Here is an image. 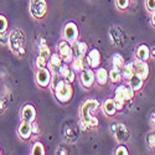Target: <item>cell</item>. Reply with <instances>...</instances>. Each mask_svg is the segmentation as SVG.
<instances>
[{
	"mask_svg": "<svg viewBox=\"0 0 155 155\" xmlns=\"http://www.w3.org/2000/svg\"><path fill=\"white\" fill-rule=\"evenodd\" d=\"M98 101L96 99H87L81 107V120H83L88 128H97L98 119L97 117L92 115V112L98 108Z\"/></svg>",
	"mask_w": 155,
	"mask_h": 155,
	"instance_id": "1",
	"label": "cell"
},
{
	"mask_svg": "<svg viewBox=\"0 0 155 155\" xmlns=\"http://www.w3.org/2000/svg\"><path fill=\"white\" fill-rule=\"evenodd\" d=\"M55 96L57 98V101L60 103H67L71 98H72V87H71V83H67L63 78L58 82V84L56 86V89H55Z\"/></svg>",
	"mask_w": 155,
	"mask_h": 155,
	"instance_id": "2",
	"label": "cell"
},
{
	"mask_svg": "<svg viewBox=\"0 0 155 155\" xmlns=\"http://www.w3.org/2000/svg\"><path fill=\"white\" fill-rule=\"evenodd\" d=\"M24 42H25V35L21 30L15 29L10 32V38L8 45L14 54H16L21 47H24Z\"/></svg>",
	"mask_w": 155,
	"mask_h": 155,
	"instance_id": "3",
	"label": "cell"
},
{
	"mask_svg": "<svg viewBox=\"0 0 155 155\" xmlns=\"http://www.w3.org/2000/svg\"><path fill=\"white\" fill-rule=\"evenodd\" d=\"M47 12L46 0H31L30 2V14L35 19H41Z\"/></svg>",
	"mask_w": 155,
	"mask_h": 155,
	"instance_id": "4",
	"label": "cell"
},
{
	"mask_svg": "<svg viewBox=\"0 0 155 155\" xmlns=\"http://www.w3.org/2000/svg\"><path fill=\"white\" fill-rule=\"evenodd\" d=\"M58 55L61 56L62 61L66 63H71L73 61V54H72V47L68 41L63 40L58 44Z\"/></svg>",
	"mask_w": 155,
	"mask_h": 155,
	"instance_id": "5",
	"label": "cell"
},
{
	"mask_svg": "<svg viewBox=\"0 0 155 155\" xmlns=\"http://www.w3.org/2000/svg\"><path fill=\"white\" fill-rule=\"evenodd\" d=\"M110 130L113 132L115 139H117L119 143H124V141L129 138V132H128V128L124 124L120 123H113L110 125Z\"/></svg>",
	"mask_w": 155,
	"mask_h": 155,
	"instance_id": "6",
	"label": "cell"
},
{
	"mask_svg": "<svg viewBox=\"0 0 155 155\" xmlns=\"http://www.w3.org/2000/svg\"><path fill=\"white\" fill-rule=\"evenodd\" d=\"M63 38L70 44L77 41V38H78V28H77L74 22L66 24V26L63 28Z\"/></svg>",
	"mask_w": 155,
	"mask_h": 155,
	"instance_id": "7",
	"label": "cell"
},
{
	"mask_svg": "<svg viewBox=\"0 0 155 155\" xmlns=\"http://www.w3.org/2000/svg\"><path fill=\"white\" fill-rule=\"evenodd\" d=\"M51 78H52V74L51 71L45 67V68H38L36 72V82L40 87H47L51 83Z\"/></svg>",
	"mask_w": 155,
	"mask_h": 155,
	"instance_id": "8",
	"label": "cell"
},
{
	"mask_svg": "<svg viewBox=\"0 0 155 155\" xmlns=\"http://www.w3.org/2000/svg\"><path fill=\"white\" fill-rule=\"evenodd\" d=\"M133 64V70H134V73L139 74L143 80H147L149 77V66L147 61H140V60H137L134 62H132Z\"/></svg>",
	"mask_w": 155,
	"mask_h": 155,
	"instance_id": "9",
	"label": "cell"
},
{
	"mask_svg": "<svg viewBox=\"0 0 155 155\" xmlns=\"http://www.w3.org/2000/svg\"><path fill=\"white\" fill-rule=\"evenodd\" d=\"M63 137L64 139H66L67 141H70V143H73L74 140H77V138H78V127H77L76 124H64L63 127Z\"/></svg>",
	"mask_w": 155,
	"mask_h": 155,
	"instance_id": "10",
	"label": "cell"
},
{
	"mask_svg": "<svg viewBox=\"0 0 155 155\" xmlns=\"http://www.w3.org/2000/svg\"><path fill=\"white\" fill-rule=\"evenodd\" d=\"M86 60H87V64L89 68H97L101 64V54L99 51L93 48L89 51V54L86 55Z\"/></svg>",
	"mask_w": 155,
	"mask_h": 155,
	"instance_id": "11",
	"label": "cell"
},
{
	"mask_svg": "<svg viewBox=\"0 0 155 155\" xmlns=\"http://www.w3.org/2000/svg\"><path fill=\"white\" fill-rule=\"evenodd\" d=\"M80 78H81V83L84 88H91L93 84V81H94V73H93L92 68H84L81 72Z\"/></svg>",
	"mask_w": 155,
	"mask_h": 155,
	"instance_id": "12",
	"label": "cell"
},
{
	"mask_svg": "<svg viewBox=\"0 0 155 155\" xmlns=\"http://www.w3.org/2000/svg\"><path fill=\"white\" fill-rule=\"evenodd\" d=\"M21 118H22V120H25V122L32 123V122L36 119V109H35V107L31 106V104L24 106V108H22V110H21Z\"/></svg>",
	"mask_w": 155,
	"mask_h": 155,
	"instance_id": "13",
	"label": "cell"
},
{
	"mask_svg": "<svg viewBox=\"0 0 155 155\" xmlns=\"http://www.w3.org/2000/svg\"><path fill=\"white\" fill-rule=\"evenodd\" d=\"M87 66H88V64H87L86 55H81L78 57H74L73 61L71 62V68L74 72H82Z\"/></svg>",
	"mask_w": 155,
	"mask_h": 155,
	"instance_id": "14",
	"label": "cell"
},
{
	"mask_svg": "<svg viewBox=\"0 0 155 155\" xmlns=\"http://www.w3.org/2000/svg\"><path fill=\"white\" fill-rule=\"evenodd\" d=\"M62 63H63V61H62L61 56L58 54H52L48 60V70L52 73H57L60 67L62 66Z\"/></svg>",
	"mask_w": 155,
	"mask_h": 155,
	"instance_id": "15",
	"label": "cell"
},
{
	"mask_svg": "<svg viewBox=\"0 0 155 155\" xmlns=\"http://www.w3.org/2000/svg\"><path fill=\"white\" fill-rule=\"evenodd\" d=\"M71 47H72L73 58L74 57H78L81 55H86L87 54V50H88L87 44L83 42V41H74V42H72Z\"/></svg>",
	"mask_w": 155,
	"mask_h": 155,
	"instance_id": "16",
	"label": "cell"
},
{
	"mask_svg": "<svg viewBox=\"0 0 155 155\" xmlns=\"http://www.w3.org/2000/svg\"><path fill=\"white\" fill-rule=\"evenodd\" d=\"M31 134H32L31 124L29 122L22 120V123L19 125V135H20V138L24 139V140H28V139H30Z\"/></svg>",
	"mask_w": 155,
	"mask_h": 155,
	"instance_id": "17",
	"label": "cell"
},
{
	"mask_svg": "<svg viewBox=\"0 0 155 155\" xmlns=\"http://www.w3.org/2000/svg\"><path fill=\"white\" fill-rule=\"evenodd\" d=\"M113 101L115 103V108H117V110H122L124 108L127 99H125V97H124V94H123V92H122V89H120L119 86L117 87V89H115V96H114Z\"/></svg>",
	"mask_w": 155,
	"mask_h": 155,
	"instance_id": "18",
	"label": "cell"
},
{
	"mask_svg": "<svg viewBox=\"0 0 155 155\" xmlns=\"http://www.w3.org/2000/svg\"><path fill=\"white\" fill-rule=\"evenodd\" d=\"M137 58L140 61H148L150 57V50L147 45H140L137 48Z\"/></svg>",
	"mask_w": 155,
	"mask_h": 155,
	"instance_id": "19",
	"label": "cell"
},
{
	"mask_svg": "<svg viewBox=\"0 0 155 155\" xmlns=\"http://www.w3.org/2000/svg\"><path fill=\"white\" fill-rule=\"evenodd\" d=\"M103 112H104L107 115L112 117L117 113V108H115V103L113 99H106L104 103H103Z\"/></svg>",
	"mask_w": 155,
	"mask_h": 155,
	"instance_id": "20",
	"label": "cell"
},
{
	"mask_svg": "<svg viewBox=\"0 0 155 155\" xmlns=\"http://www.w3.org/2000/svg\"><path fill=\"white\" fill-rule=\"evenodd\" d=\"M143 78L139 76V74H137V73H134L130 78H129V84H130V87L134 89V91L137 92V91H139V89L143 87Z\"/></svg>",
	"mask_w": 155,
	"mask_h": 155,
	"instance_id": "21",
	"label": "cell"
},
{
	"mask_svg": "<svg viewBox=\"0 0 155 155\" xmlns=\"http://www.w3.org/2000/svg\"><path fill=\"white\" fill-rule=\"evenodd\" d=\"M108 72L106 68H98L96 71V81L98 84L103 86V84H106L107 81H108Z\"/></svg>",
	"mask_w": 155,
	"mask_h": 155,
	"instance_id": "22",
	"label": "cell"
},
{
	"mask_svg": "<svg viewBox=\"0 0 155 155\" xmlns=\"http://www.w3.org/2000/svg\"><path fill=\"white\" fill-rule=\"evenodd\" d=\"M124 58L119 55V54H115V55H113V57H112V66H113V68H117V70H122L123 67H124Z\"/></svg>",
	"mask_w": 155,
	"mask_h": 155,
	"instance_id": "23",
	"label": "cell"
},
{
	"mask_svg": "<svg viewBox=\"0 0 155 155\" xmlns=\"http://www.w3.org/2000/svg\"><path fill=\"white\" fill-rule=\"evenodd\" d=\"M134 74V70H133V64L130 63H125L124 67L122 68V77L125 80H129L130 77Z\"/></svg>",
	"mask_w": 155,
	"mask_h": 155,
	"instance_id": "24",
	"label": "cell"
},
{
	"mask_svg": "<svg viewBox=\"0 0 155 155\" xmlns=\"http://www.w3.org/2000/svg\"><path fill=\"white\" fill-rule=\"evenodd\" d=\"M108 74H109V78H110L112 83H119L120 80H122V72H120V70L112 68V71Z\"/></svg>",
	"mask_w": 155,
	"mask_h": 155,
	"instance_id": "25",
	"label": "cell"
},
{
	"mask_svg": "<svg viewBox=\"0 0 155 155\" xmlns=\"http://www.w3.org/2000/svg\"><path fill=\"white\" fill-rule=\"evenodd\" d=\"M51 55L52 54H51V50L47 45H40V48H38V56H41V57H44L48 61Z\"/></svg>",
	"mask_w": 155,
	"mask_h": 155,
	"instance_id": "26",
	"label": "cell"
},
{
	"mask_svg": "<svg viewBox=\"0 0 155 155\" xmlns=\"http://www.w3.org/2000/svg\"><path fill=\"white\" fill-rule=\"evenodd\" d=\"M31 154L34 155H44L45 154V148L41 143H38V141H36V143H34L32 145V149H31Z\"/></svg>",
	"mask_w": 155,
	"mask_h": 155,
	"instance_id": "27",
	"label": "cell"
},
{
	"mask_svg": "<svg viewBox=\"0 0 155 155\" xmlns=\"http://www.w3.org/2000/svg\"><path fill=\"white\" fill-rule=\"evenodd\" d=\"M47 60L46 58H44V57H41V56H37V58H36V66L38 67V68H45L46 66H47Z\"/></svg>",
	"mask_w": 155,
	"mask_h": 155,
	"instance_id": "28",
	"label": "cell"
},
{
	"mask_svg": "<svg viewBox=\"0 0 155 155\" xmlns=\"http://www.w3.org/2000/svg\"><path fill=\"white\" fill-rule=\"evenodd\" d=\"M8 30V20L4 15H0V32H4Z\"/></svg>",
	"mask_w": 155,
	"mask_h": 155,
	"instance_id": "29",
	"label": "cell"
},
{
	"mask_svg": "<svg viewBox=\"0 0 155 155\" xmlns=\"http://www.w3.org/2000/svg\"><path fill=\"white\" fill-rule=\"evenodd\" d=\"M9 38H10V34H8L6 31L0 32V44H3V45L9 44Z\"/></svg>",
	"mask_w": 155,
	"mask_h": 155,
	"instance_id": "30",
	"label": "cell"
},
{
	"mask_svg": "<svg viewBox=\"0 0 155 155\" xmlns=\"http://www.w3.org/2000/svg\"><path fill=\"white\" fill-rule=\"evenodd\" d=\"M117 6L120 10H125L129 6V0H117Z\"/></svg>",
	"mask_w": 155,
	"mask_h": 155,
	"instance_id": "31",
	"label": "cell"
},
{
	"mask_svg": "<svg viewBox=\"0 0 155 155\" xmlns=\"http://www.w3.org/2000/svg\"><path fill=\"white\" fill-rule=\"evenodd\" d=\"M74 78H76V73H74L73 70H71V72L67 74V77L64 78V81H66L67 83H72V82L74 81Z\"/></svg>",
	"mask_w": 155,
	"mask_h": 155,
	"instance_id": "32",
	"label": "cell"
},
{
	"mask_svg": "<svg viewBox=\"0 0 155 155\" xmlns=\"http://www.w3.org/2000/svg\"><path fill=\"white\" fill-rule=\"evenodd\" d=\"M31 130H32V134H35V135L40 134V128H38V124L35 120L31 123Z\"/></svg>",
	"mask_w": 155,
	"mask_h": 155,
	"instance_id": "33",
	"label": "cell"
},
{
	"mask_svg": "<svg viewBox=\"0 0 155 155\" xmlns=\"http://www.w3.org/2000/svg\"><path fill=\"white\" fill-rule=\"evenodd\" d=\"M115 154L117 155H127L128 154V149L125 147H123V145H119L117 148V150H115Z\"/></svg>",
	"mask_w": 155,
	"mask_h": 155,
	"instance_id": "34",
	"label": "cell"
},
{
	"mask_svg": "<svg viewBox=\"0 0 155 155\" xmlns=\"http://www.w3.org/2000/svg\"><path fill=\"white\" fill-rule=\"evenodd\" d=\"M148 143L151 148H155V133L154 132L148 135Z\"/></svg>",
	"mask_w": 155,
	"mask_h": 155,
	"instance_id": "35",
	"label": "cell"
},
{
	"mask_svg": "<svg viewBox=\"0 0 155 155\" xmlns=\"http://www.w3.org/2000/svg\"><path fill=\"white\" fill-rule=\"evenodd\" d=\"M147 9L149 11H155V0H147Z\"/></svg>",
	"mask_w": 155,
	"mask_h": 155,
	"instance_id": "36",
	"label": "cell"
},
{
	"mask_svg": "<svg viewBox=\"0 0 155 155\" xmlns=\"http://www.w3.org/2000/svg\"><path fill=\"white\" fill-rule=\"evenodd\" d=\"M6 108H8V101L5 98H2L0 99V114H2Z\"/></svg>",
	"mask_w": 155,
	"mask_h": 155,
	"instance_id": "37",
	"label": "cell"
},
{
	"mask_svg": "<svg viewBox=\"0 0 155 155\" xmlns=\"http://www.w3.org/2000/svg\"><path fill=\"white\" fill-rule=\"evenodd\" d=\"M151 22H153V25L155 26V11H153V15H151Z\"/></svg>",
	"mask_w": 155,
	"mask_h": 155,
	"instance_id": "38",
	"label": "cell"
},
{
	"mask_svg": "<svg viewBox=\"0 0 155 155\" xmlns=\"http://www.w3.org/2000/svg\"><path fill=\"white\" fill-rule=\"evenodd\" d=\"M150 56H153V57L155 58V47L151 48V51H150Z\"/></svg>",
	"mask_w": 155,
	"mask_h": 155,
	"instance_id": "39",
	"label": "cell"
},
{
	"mask_svg": "<svg viewBox=\"0 0 155 155\" xmlns=\"http://www.w3.org/2000/svg\"><path fill=\"white\" fill-rule=\"evenodd\" d=\"M0 154H2V150H0Z\"/></svg>",
	"mask_w": 155,
	"mask_h": 155,
	"instance_id": "40",
	"label": "cell"
}]
</instances>
